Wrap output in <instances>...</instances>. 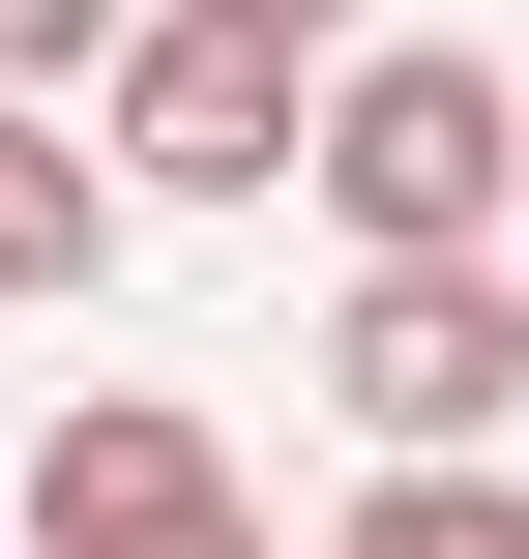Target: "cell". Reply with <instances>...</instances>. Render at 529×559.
Masks as SVG:
<instances>
[{"label": "cell", "mask_w": 529, "mask_h": 559, "mask_svg": "<svg viewBox=\"0 0 529 559\" xmlns=\"http://www.w3.org/2000/svg\"><path fill=\"white\" fill-rule=\"evenodd\" d=\"M294 118H324V59H265V29H118V88H88V147H118V206H265L294 177Z\"/></svg>", "instance_id": "cell-4"}, {"label": "cell", "mask_w": 529, "mask_h": 559, "mask_svg": "<svg viewBox=\"0 0 529 559\" xmlns=\"http://www.w3.org/2000/svg\"><path fill=\"white\" fill-rule=\"evenodd\" d=\"M0 295H118V147H59V88H0Z\"/></svg>", "instance_id": "cell-5"}, {"label": "cell", "mask_w": 529, "mask_h": 559, "mask_svg": "<svg viewBox=\"0 0 529 559\" xmlns=\"http://www.w3.org/2000/svg\"><path fill=\"white\" fill-rule=\"evenodd\" d=\"M294 177L353 206V265H529V88L442 59V29H353L324 118H294Z\"/></svg>", "instance_id": "cell-1"}, {"label": "cell", "mask_w": 529, "mask_h": 559, "mask_svg": "<svg viewBox=\"0 0 529 559\" xmlns=\"http://www.w3.org/2000/svg\"><path fill=\"white\" fill-rule=\"evenodd\" d=\"M29 559H265V472L177 383H59L29 413Z\"/></svg>", "instance_id": "cell-3"}, {"label": "cell", "mask_w": 529, "mask_h": 559, "mask_svg": "<svg viewBox=\"0 0 529 559\" xmlns=\"http://www.w3.org/2000/svg\"><path fill=\"white\" fill-rule=\"evenodd\" d=\"M324 413H353L383 472H501V413H529V265H353V295H324Z\"/></svg>", "instance_id": "cell-2"}, {"label": "cell", "mask_w": 529, "mask_h": 559, "mask_svg": "<svg viewBox=\"0 0 529 559\" xmlns=\"http://www.w3.org/2000/svg\"><path fill=\"white\" fill-rule=\"evenodd\" d=\"M177 29H265V59H353L383 0H177Z\"/></svg>", "instance_id": "cell-8"}, {"label": "cell", "mask_w": 529, "mask_h": 559, "mask_svg": "<svg viewBox=\"0 0 529 559\" xmlns=\"http://www.w3.org/2000/svg\"><path fill=\"white\" fill-rule=\"evenodd\" d=\"M118 29L147 0H0V88H118Z\"/></svg>", "instance_id": "cell-7"}, {"label": "cell", "mask_w": 529, "mask_h": 559, "mask_svg": "<svg viewBox=\"0 0 529 559\" xmlns=\"http://www.w3.org/2000/svg\"><path fill=\"white\" fill-rule=\"evenodd\" d=\"M324 559H529V472H383Z\"/></svg>", "instance_id": "cell-6"}]
</instances>
